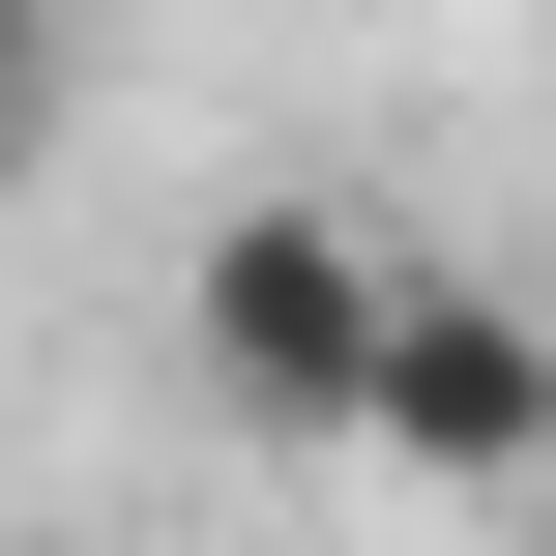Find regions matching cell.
Wrapping results in <instances>:
<instances>
[{
    "instance_id": "7a4b0ae2",
    "label": "cell",
    "mask_w": 556,
    "mask_h": 556,
    "mask_svg": "<svg viewBox=\"0 0 556 556\" xmlns=\"http://www.w3.org/2000/svg\"><path fill=\"white\" fill-rule=\"evenodd\" d=\"M352 469H410V498H556V293H498V264H381Z\"/></svg>"
},
{
    "instance_id": "6da1fadb",
    "label": "cell",
    "mask_w": 556,
    "mask_h": 556,
    "mask_svg": "<svg viewBox=\"0 0 556 556\" xmlns=\"http://www.w3.org/2000/svg\"><path fill=\"white\" fill-rule=\"evenodd\" d=\"M381 264H410V235H381L352 176H235V205L176 235V381H205L235 440H323V469H352V352H381Z\"/></svg>"
},
{
    "instance_id": "3957f363",
    "label": "cell",
    "mask_w": 556,
    "mask_h": 556,
    "mask_svg": "<svg viewBox=\"0 0 556 556\" xmlns=\"http://www.w3.org/2000/svg\"><path fill=\"white\" fill-rule=\"evenodd\" d=\"M29 117H59V0H0V176H29Z\"/></svg>"
}]
</instances>
